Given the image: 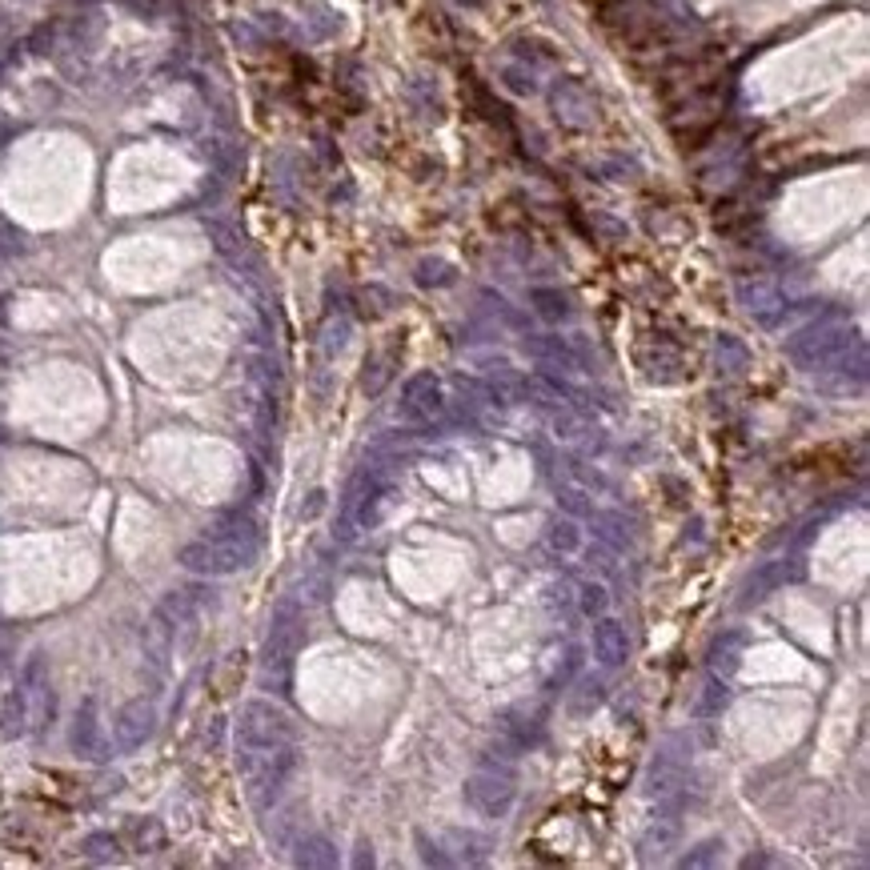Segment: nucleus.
<instances>
[{
    "label": "nucleus",
    "mask_w": 870,
    "mask_h": 870,
    "mask_svg": "<svg viewBox=\"0 0 870 870\" xmlns=\"http://www.w3.org/2000/svg\"><path fill=\"white\" fill-rule=\"evenodd\" d=\"M297 742V730H293V718L273 702H245L237 722V751L249 754H269V751H285V746Z\"/></svg>",
    "instance_id": "1"
},
{
    "label": "nucleus",
    "mask_w": 870,
    "mask_h": 870,
    "mask_svg": "<svg viewBox=\"0 0 870 870\" xmlns=\"http://www.w3.org/2000/svg\"><path fill=\"white\" fill-rule=\"evenodd\" d=\"M177 562L193 574H205V578H225V574H237L241 565H249L245 554H241L237 545H229L225 538H217V533L181 545Z\"/></svg>",
    "instance_id": "2"
},
{
    "label": "nucleus",
    "mask_w": 870,
    "mask_h": 870,
    "mask_svg": "<svg viewBox=\"0 0 870 870\" xmlns=\"http://www.w3.org/2000/svg\"><path fill=\"white\" fill-rule=\"evenodd\" d=\"M20 698H25V710H28V726L33 730H48L57 718V694L48 686V666L45 658H28L25 674H20Z\"/></svg>",
    "instance_id": "3"
},
{
    "label": "nucleus",
    "mask_w": 870,
    "mask_h": 870,
    "mask_svg": "<svg viewBox=\"0 0 870 870\" xmlns=\"http://www.w3.org/2000/svg\"><path fill=\"white\" fill-rule=\"evenodd\" d=\"M465 803L485 818H502L513 806V778L498 771H482L465 782Z\"/></svg>",
    "instance_id": "4"
},
{
    "label": "nucleus",
    "mask_w": 870,
    "mask_h": 870,
    "mask_svg": "<svg viewBox=\"0 0 870 870\" xmlns=\"http://www.w3.org/2000/svg\"><path fill=\"white\" fill-rule=\"evenodd\" d=\"M846 346H851V329L846 326H814L794 341L791 353L798 366H826L838 353H846Z\"/></svg>",
    "instance_id": "5"
},
{
    "label": "nucleus",
    "mask_w": 870,
    "mask_h": 870,
    "mask_svg": "<svg viewBox=\"0 0 870 870\" xmlns=\"http://www.w3.org/2000/svg\"><path fill=\"white\" fill-rule=\"evenodd\" d=\"M157 726V710L149 698H133V702H125L113 718V742L117 751H137V746L149 742V734H153Z\"/></svg>",
    "instance_id": "6"
},
{
    "label": "nucleus",
    "mask_w": 870,
    "mask_h": 870,
    "mask_svg": "<svg viewBox=\"0 0 870 870\" xmlns=\"http://www.w3.org/2000/svg\"><path fill=\"white\" fill-rule=\"evenodd\" d=\"M68 746H73V754L80 758H105V742H100V714H97V698H85V702L77 706V718H73V730H68Z\"/></svg>",
    "instance_id": "7"
},
{
    "label": "nucleus",
    "mask_w": 870,
    "mask_h": 870,
    "mask_svg": "<svg viewBox=\"0 0 870 870\" xmlns=\"http://www.w3.org/2000/svg\"><path fill=\"white\" fill-rule=\"evenodd\" d=\"M630 654V638H626V626L614 622V618H598L594 626V658H598L602 666H618L622 658Z\"/></svg>",
    "instance_id": "8"
},
{
    "label": "nucleus",
    "mask_w": 870,
    "mask_h": 870,
    "mask_svg": "<svg viewBox=\"0 0 870 870\" xmlns=\"http://www.w3.org/2000/svg\"><path fill=\"white\" fill-rule=\"evenodd\" d=\"M25 730H28V710H25V698H20V686H16V690H5V698H0V734L20 738Z\"/></svg>",
    "instance_id": "9"
},
{
    "label": "nucleus",
    "mask_w": 870,
    "mask_h": 870,
    "mask_svg": "<svg viewBox=\"0 0 870 870\" xmlns=\"http://www.w3.org/2000/svg\"><path fill=\"white\" fill-rule=\"evenodd\" d=\"M125 838H129V846H133V851L153 854V851H161V846H165V826H161L157 818H137V823H129Z\"/></svg>",
    "instance_id": "10"
},
{
    "label": "nucleus",
    "mask_w": 870,
    "mask_h": 870,
    "mask_svg": "<svg viewBox=\"0 0 870 870\" xmlns=\"http://www.w3.org/2000/svg\"><path fill=\"white\" fill-rule=\"evenodd\" d=\"M161 618H165L173 630H181V626H189L193 622V614H197V606H193V598H189L185 590H173V594H165V602H161Z\"/></svg>",
    "instance_id": "11"
},
{
    "label": "nucleus",
    "mask_w": 870,
    "mask_h": 870,
    "mask_svg": "<svg viewBox=\"0 0 870 870\" xmlns=\"http://www.w3.org/2000/svg\"><path fill=\"white\" fill-rule=\"evenodd\" d=\"M80 851H85L88 858H97V863H113L117 851H120V843L113 834H88L85 843H80Z\"/></svg>",
    "instance_id": "12"
},
{
    "label": "nucleus",
    "mask_w": 870,
    "mask_h": 870,
    "mask_svg": "<svg viewBox=\"0 0 870 870\" xmlns=\"http://www.w3.org/2000/svg\"><path fill=\"white\" fill-rule=\"evenodd\" d=\"M297 863H301V866H333V863H337V854H329V843H326V838H309V843L301 846Z\"/></svg>",
    "instance_id": "13"
},
{
    "label": "nucleus",
    "mask_w": 870,
    "mask_h": 870,
    "mask_svg": "<svg viewBox=\"0 0 870 870\" xmlns=\"http://www.w3.org/2000/svg\"><path fill=\"white\" fill-rule=\"evenodd\" d=\"M550 545H554V550H562V554H574V550L582 545L578 525H574V522H554V530H550Z\"/></svg>",
    "instance_id": "14"
},
{
    "label": "nucleus",
    "mask_w": 870,
    "mask_h": 870,
    "mask_svg": "<svg viewBox=\"0 0 870 870\" xmlns=\"http://www.w3.org/2000/svg\"><path fill=\"white\" fill-rule=\"evenodd\" d=\"M606 606H610V598H606V585H598V582L582 585V614H585V618H602Z\"/></svg>",
    "instance_id": "15"
},
{
    "label": "nucleus",
    "mask_w": 870,
    "mask_h": 870,
    "mask_svg": "<svg viewBox=\"0 0 870 870\" xmlns=\"http://www.w3.org/2000/svg\"><path fill=\"white\" fill-rule=\"evenodd\" d=\"M245 674V654H233L229 662H225V670H221V694H229V686H237V678Z\"/></svg>",
    "instance_id": "16"
},
{
    "label": "nucleus",
    "mask_w": 870,
    "mask_h": 870,
    "mask_svg": "<svg viewBox=\"0 0 870 870\" xmlns=\"http://www.w3.org/2000/svg\"><path fill=\"white\" fill-rule=\"evenodd\" d=\"M533 301H542L538 309H542V317H550V321L565 313V297H558V293H545V289H542V293H533Z\"/></svg>",
    "instance_id": "17"
},
{
    "label": "nucleus",
    "mask_w": 870,
    "mask_h": 870,
    "mask_svg": "<svg viewBox=\"0 0 870 870\" xmlns=\"http://www.w3.org/2000/svg\"><path fill=\"white\" fill-rule=\"evenodd\" d=\"M321 505H326V493H313L309 510H301V518H317V513H321Z\"/></svg>",
    "instance_id": "18"
}]
</instances>
